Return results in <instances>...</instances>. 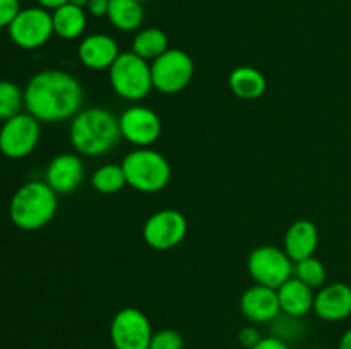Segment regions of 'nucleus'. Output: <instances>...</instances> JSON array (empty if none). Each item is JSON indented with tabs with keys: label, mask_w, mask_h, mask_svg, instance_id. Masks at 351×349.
<instances>
[{
	"label": "nucleus",
	"mask_w": 351,
	"mask_h": 349,
	"mask_svg": "<svg viewBox=\"0 0 351 349\" xmlns=\"http://www.w3.org/2000/svg\"><path fill=\"white\" fill-rule=\"evenodd\" d=\"M82 86L64 70H41L24 89V108L40 123H57L74 118L81 112Z\"/></svg>",
	"instance_id": "f257e3e1"
},
{
	"label": "nucleus",
	"mask_w": 351,
	"mask_h": 349,
	"mask_svg": "<svg viewBox=\"0 0 351 349\" xmlns=\"http://www.w3.org/2000/svg\"><path fill=\"white\" fill-rule=\"evenodd\" d=\"M69 135L77 153L84 156H101L113 149L122 132L119 118L112 112L105 108H86L72 118Z\"/></svg>",
	"instance_id": "f03ea898"
},
{
	"label": "nucleus",
	"mask_w": 351,
	"mask_h": 349,
	"mask_svg": "<svg viewBox=\"0 0 351 349\" xmlns=\"http://www.w3.org/2000/svg\"><path fill=\"white\" fill-rule=\"evenodd\" d=\"M57 194L47 181L33 180L16 190L9 204V216L14 226L24 231L45 228L57 214Z\"/></svg>",
	"instance_id": "7ed1b4c3"
},
{
	"label": "nucleus",
	"mask_w": 351,
	"mask_h": 349,
	"mask_svg": "<svg viewBox=\"0 0 351 349\" xmlns=\"http://www.w3.org/2000/svg\"><path fill=\"white\" fill-rule=\"evenodd\" d=\"M122 170L127 185L143 194H156L167 188L171 178V166L167 157L149 147L134 149L123 157Z\"/></svg>",
	"instance_id": "20e7f679"
},
{
	"label": "nucleus",
	"mask_w": 351,
	"mask_h": 349,
	"mask_svg": "<svg viewBox=\"0 0 351 349\" xmlns=\"http://www.w3.org/2000/svg\"><path fill=\"white\" fill-rule=\"evenodd\" d=\"M110 84L120 98L141 101L154 89L151 65L132 50L122 51L110 67Z\"/></svg>",
	"instance_id": "39448f33"
},
{
	"label": "nucleus",
	"mask_w": 351,
	"mask_h": 349,
	"mask_svg": "<svg viewBox=\"0 0 351 349\" xmlns=\"http://www.w3.org/2000/svg\"><path fill=\"white\" fill-rule=\"evenodd\" d=\"M153 88L163 94H177L191 84L194 77V60L178 48H168L151 64Z\"/></svg>",
	"instance_id": "423d86ee"
},
{
	"label": "nucleus",
	"mask_w": 351,
	"mask_h": 349,
	"mask_svg": "<svg viewBox=\"0 0 351 349\" xmlns=\"http://www.w3.org/2000/svg\"><path fill=\"white\" fill-rule=\"evenodd\" d=\"M40 122L27 112L17 113L0 127V153L9 159H23L40 142Z\"/></svg>",
	"instance_id": "0eeeda50"
},
{
	"label": "nucleus",
	"mask_w": 351,
	"mask_h": 349,
	"mask_svg": "<svg viewBox=\"0 0 351 349\" xmlns=\"http://www.w3.org/2000/svg\"><path fill=\"white\" fill-rule=\"evenodd\" d=\"M7 31L16 47L23 50H36L48 43L51 34H55L51 12L40 5L21 9Z\"/></svg>",
	"instance_id": "6e6552de"
},
{
	"label": "nucleus",
	"mask_w": 351,
	"mask_h": 349,
	"mask_svg": "<svg viewBox=\"0 0 351 349\" xmlns=\"http://www.w3.org/2000/svg\"><path fill=\"white\" fill-rule=\"evenodd\" d=\"M247 267L256 284L278 289L293 276V260L287 252L271 245L257 246L247 260Z\"/></svg>",
	"instance_id": "1a4fd4ad"
},
{
	"label": "nucleus",
	"mask_w": 351,
	"mask_h": 349,
	"mask_svg": "<svg viewBox=\"0 0 351 349\" xmlns=\"http://www.w3.org/2000/svg\"><path fill=\"white\" fill-rule=\"evenodd\" d=\"M153 327L139 308H122L110 324V339L115 349H149Z\"/></svg>",
	"instance_id": "9d476101"
},
{
	"label": "nucleus",
	"mask_w": 351,
	"mask_h": 349,
	"mask_svg": "<svg viewBox=\"0 0 351 349\" xmlns=\"http://www.w3.org/2000/svg\"><path fill=\"white\" fill-rule=\"evenodd\" d=\"M189 222L180 211L163 209L147 218L143 228V238L147 246L160 252L175 248L187 236Z\"/></svg>",
	"instance_id": "9b49d317"
},
{
	"label": "nucleus",
	"mask_w": 351,
	"mask_h": 349,
	"mask_svg": "<svg viewBox=\"0 0 351 349\" xmlns=\"http://www.w3.org/2000/svg\"><path fill=\"white\" fill-rule=\"evenodd\" d=\"M119 123L123 139L139 147L156 142L163 130L158 113L147 106H130L119 116Z\"/></svg>",
	"instance_id": "f8f14e48"
},
{
	"label": "nucleus",
	"mask_w": 351,
	"mask_h": 349,
	"mask_svg": "<svg viewBox=\"0 0 351 349\" xmlns=\"http://www.w3.org/2000/svg\"><path fill=\"white\" fill-rule=\"evenodd\" d=\"M240 311L252 324H267L281 313L278 291L273 287L254 284L240 298Z\"/></svg>",
	"instance_id": "ddd939ff"
},
{
	"label": "nucleus",
	"mask_w": 351,
	"mask_h": 349,
	"mask_svg": "<svg viewBox=\"0 0 351 349\" xmlns=\"http://www.w3.org/2000/svg\"><path fill=\"white\" fill-rule=\"evenodd\" d=\"M84 180V164L75 154L64 153L55 156L45 171V181L55 194H72Z\"/></svg>",
	"instance_id": "4468645a"
},
{
	"label": "nucleus",
	"mask_w": 351,
	"mask_h": 349,
	"mask_svg": "<svg viewBox=\"0 0 351 349\" xmlns=\"http://www.w3.org/2000/svg\"><path fill=\"white\" fill-rule=\"evenodd\" d=\"M314 311L324 322H341L351 317V287L345 283L324 284L315 293Z\"/></svg>",
	"instance_id": "2eb2a0df"
},
{
	"label": "nucleus",
	"mask_w": 351,
	"mask_h": 349,
	"mask_svg": "<svg viewBox=\"0 0 351 349\" xmlns=\"http://www.w3.org/2000/svg\"><path fill=\"white\" fill-rule=\"evenodd\" d=\"M119 44L105 33H95L86 36L79 44V60L91 70H106L115 64L119 55Z\"/></svg>",
	"instance_id": "dca6fc26"
},
{
	"label": "nucleus",
	"mask_w": 351,
	"mask_h": 349,
	"mask_svg": "<svg viewBox=\"0 0 351 349\" xmlns=\"http://www.w3.org/2000/svg\"><path fill=\"white\" fill-rule=\"evenodd\" d=\"M317 245L319 229L308 219H298L287 229L283 250L293 260V263L308 259V257H314Z\"/></svg>",
	"instance_id": "f3484780"
},
{
	"label": "nucleus",
	"mask_w": 351,
	"mask_h": 349,
	"mask_svg": "<svg viewBox=\"0 0 351 349\" xmlns=\"http://www.w3.org/2000/svg\"><path fill=\"white\" fill-rule=\"evenodd\" d=\"M276 291L278 298H280L281 311L288 317L302 318L308 311L314 310V289L295 276H291L287 283L281 284Z\"/></svg>",
	"instance_id": "a211bd4d"
},
{
	"label": "nucleus",
	"mask_w": 351,
	"mask_h": 349,
	"mask_svg": "<svg viewBox=\"0 0 351 349\" xmlns=\"http://www.w3.org/2000/svg\"><path fill=\"white\" fill-rule=\"evenodd\" d=\"M228 86L235 96L242 99H257L266 92L267 81L259 68L252 65H240L233 68L228 77Z\"/></svg>",
	"instance_id": "6ab92c4d"
},
{
	"label": "nucleus",
	"mask_w": 351,
	"mask_h": 349,
	"mask_svg": "<svg viewBox=\"0 0 351 349\" xmlns=\"http://www.w3.org/2000/svg\"><path fill=\"white\" fill-rule=\"evenodd\" d=\"M51 21H53V33L62 40H75L81 36L88 24L86 10L75 7L72 3H64L51 10Z\"/></svg>",
	"instance_id": "aec40b11"
},
{
	"label": "nucleus",
	"mask_w": 351,
	"mask_h": 349,
	"mask_svg": "<svg viewBox=\"0 0 351 349\" xmlns=\"http://www.w3.org/2000/svg\"><path fill=\"white\" fill-rule=\"evenodd\" d=\"M113 27L123 33L139 29L144 21V7L139 0H110L108 14Z\"/></svg>",
	"instance_id": "412c9836"
},
{
	"label": "nucleus",
	"mask_w": 351,
	"mask_h": 349,
	"mask_svg": "<svg viewBox=\"0 0 351 349\" xmlns=\"http://www.w3.org/2000/svg\"><path fill=\"white\" fill-rule=\"evenodd\" d=\"M168 36L160 27H146L139 31L132 40L130 50L144 60H156L168 50Z\"/></svg>",
	"instance_id": "4be33fe9"
},
{
	"label": "nucleus",
	"mask_w": 351,
	"mask_h": 349,
	"mask_svg": "<svg viewBox=\"0 0 351 349\" xmlns=\"http://www.w3.org/2000/svg\"><path fill=\"white\" fill-rule=\"evenodd\" d=\"M91 185L96 192L105 195L117 194L127 185L122 164H103L91 177Z\"/></svg>",
	"instance_id": "5701e85b"
},
{
	"label": "nucleus",
	"mask_w": 351,
	"mask_h": 349,
	"mask_svg": "<svg viewBox=\"0 0 351 349\" xmlns=\"http://www.w3.org/2000/svg\"><path fill=\"white\" fill-rule=\"evenodd\" d=\"M24 106V91L12 81H0V120L12 118Z\"/></svg>",
	"instance_id": "b1692460"
},
{
	"label": "nucleus",
	"mask_w": 351,
	"mask_h": 349,
	"mask_svg": "<svg viewBox=\"0 0 351 349\" xmlns=\"http://www.w3.org/2000/svg\"><path fill=\"white\" fill-rule=\"evenodd\" d=\"M293 276L311 286L312 289H321L326 284V272L324 263L315 257H308V259L300 260V262L293 263Z\"/></svg>",
	"instance_id": "393cba45"
},
{
	"label": "nucleus",
	"mask_w": 351,
	"mask_h": 349,
	"mask_svg": "<svg viewBox=\"0 0 351 349\" xmlns=\"http://www.w3.org/2000/svg\"><path fill=\"white\" fill-rule=\"evenodd\" d=\"M149 349H184V337L173 328H161L151 337Z\"/></svg>",
	"instance_id": "a878e982"
},
{
	"label": "nucleus",
	"mask_w": 351,
	"mask_h": 349,
	"mask_svg": "<svg viewBox=\"0 0 351 349\" xmlns=\"http://www.w3.org/2000/svg\"><path fill=\"white\" fill-rule=\"evenodd\" d=\"M19 12V0H0V29H2V27H9Z\"/></svg>",
	"instance_id": "bb28decb"
},
{
	"label": "nucleus",
	"mask_w": 351,
	"mask_h": 349,
	"mask_svg": "<svg viewBox=\"0 0 351 349\" xmlns=\"http://www.w3.org/2000/svg\"><path fill=\"white\" fill-rule=\"evenodd\" d=\"M263 339V335H261L259 328L254 327V325H249V327H243L240 328L239 332V342L243 346V348L247 349H252L254 346L257 344V342Z\"/></svg>",
	"instance_id": "cd10ccee"
},
{
	"label": "nucleus",
	"mask_w": 351,
	"mask_h": 349,
	"mask_svg": "<svg viewBox=\"0 0 351 349\" xmlns=\"http://www.w3.org/2000/svg\"><path fill=\"white\" fill-rule=\"evenodd\" d=\"M252 349H291L290 344L287 341H283L278 335H267L263 337Z\"/></svg>",
	"instance_id": "c85d7f7f"
},
{
	"label": "nucleus",
	"mask_w": 351,
	"mask_h": 349,
	"mask_svg": "<svg viewBox=\"0 0 351 349\" xmlns=\"http://www.w3.org/2000/svg\"><path fill=\"white\" fill-rule=\"evenodd\" d=\"M108 7L110 0H89L86 10L95 17H105L108 14Z\"/></svg>",
	"instance_id": "c756f323"
},
{
	"label": "nucleus",
	"mask_w": 351,
	"mask_h": 349,
	"mask_svg": "<svg viewBox=\"0 0 351 349\" xmlns=\"http://www.w3.org/2000/svg\"><path fill=\"white\" fill-rule=\"evenodd\" d=\"M38 5L43 7V9H48V10H55L57 7L64 5V3H67L69 0H36Z\"/></svg>",
	"instance_id": "7c9ffc66"
},
{
	"label": "nucleus",
	"mask_w": 351,
	"mask_h": 349,
	"mask_svg": "<svg viewBox=\"0 0 351 349\" xmlns=\"http://www.w3.org/2000/svg\"><path fill=\"white\" fill-rule=\"evenodd\" d=\"M338 349H351V328H350V331H346L345 334L341 335V339H339Z\"/></svg>",
	"instance_id": "2f4dec72"
},
{
	"label": "nucleus",
	"mask_w": 351,
	"mask_h": 349,
	"mask_svg": "<svg viewBox=\"0 0 351 349\" xmlns=\"http://www.w3.org/2000/svg\"><path fill=\"white\" fill-rule=\"evenodd\" d=\"M88 2L89 0H69V3H72V5L75 7H81V9L86 10V7H88Z\"/></svg>",
	"instance_id": "473e14b6"
},
{
	"label": "nucleus",
	"mask_w": 351,
	"mask_h": 349,
	"mask_svg": "<svg viewBox=\"0 0 351 349\" xmlns=\"http://www.w3.org/2000/svg\"><path fill=\"white\" fill-rule=\"evenodd\" d=\"M312 349H326V348H312Z\"/></svg>",
	"instance_id": "72a5a7b5"
},
{
	"label": "nucleus",
	"mask_w": 351,
	"mask_h": 349,
	"mask_svg": "<svg viewBox=\"0 0 351 349\" xmlns=\"http://www.w3.org/2000/svg\"><path fill=\"white\" fill-rule=\"evenodd\" d=\"M139 2H146V0H139Z\"/></svg>",
	"instance_id": "f704fd0d"
}]
</instances>
